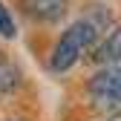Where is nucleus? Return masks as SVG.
Returning <instances> with one entry per match:
<instances>
[{"mask_svg": "<svg viewBox=\"0 0 121 121\" xmlns=\"http://www.w3.org/2000/svg\"><path fill=\"white\" fill-rule=\"evenodd\" d=\"M86 95L107 115H121V64L118 66H104L86 81Z\"/></svg>", "mask_w": 121, "mask_h": 121, "instance_id": "2", "label": "nucleus"}, {"mask_svg": "<svg viewBox=\"0 0 121 121\" xmlns=\"http://www.w3.org/2000/svg\"><path fill=\"white\" fill-rule=\"evenodd\" d=\"M95 40H98V23L95 20L81 17V20L69 23L64 32H60L55 49L49 55V69L52 72H66V69H72L89 49L95 46Z\"/></svg>", "mask_w": 121, "mask_h": 121, "instance_id": "1", "label": "nucleus"}, {"mask_svg": "<svg viewBox=\"0 0 121 121\" xmlns=\"http://www.w3.org/2000/svg\"><path fill=\"white\" fill-rule=\"evenodd\" d=\"M20 9L38 23H58L66 14V0H20Z\"/></svg>", "mask_w": 121, "mask_h": 121, "instance_id": "3", "label": "nucleus"}, {"mask_svg": "<svg viewBox=\"0 0 121 121\" xmlns=\"http://www.w3.org/2000/svg\"><path fill=\"white\" fill-rule=\"evenodd\" d=\"M92 60L104 64V66H118L121 64V26L112 29L101 43L92 46Z\"/></svg>", "mask_w": 121, "mask_h": 121, "instance_id": "4", "label": "nucleus"}, {"mask_svg": "<svg viewBox=\"0 0 121 121\" xmlns=\"http://www.w3.org/2000/svg\"><path fill=\"white\" fill-rule=\"evenodd\" d=\"M17 35V26H14L12 12L6 9V3L0 0V38H14Z\"/></svg>", "mask_w": 121, "mask_h": 121, "instance_id": "6", "label": "nucleus"}, {"mask_svg": "<svg viewBox=\"0 0 121 121\" xmlns=\"http://www.w3.org/2000/svg\"><path fill=\"white\" fill-rule=\"evenodd\" d=\"M17 86H20V69L12 60H0V95L14 92Z\"/></svg>", "mask_w": 121, "mask_h": 121, "instance_id": "5", "label": "nucleus"}]
</instances>
